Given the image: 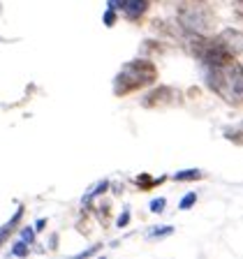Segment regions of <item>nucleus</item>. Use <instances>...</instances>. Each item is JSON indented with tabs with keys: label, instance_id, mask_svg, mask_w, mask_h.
Listing matches in <instances>:
<instances>
[{
	"label": "nucleus",
	"instance_id": "obj_9",
	"mask_svg": "<svg viewBox=\"0 0 243 259\" xmlns=\"http://www.w3.org/2000/svg\"><path fill=\"white\" fill-rule=\"evenodd\" d=\"M197 178H201V171H197V169H190V171H178L176 174V181H197Z\"/></svg>",
	"mask_w": 243,
	"mask_h": 259
},
{
	"label": "nucleus",
	"instance_id": "obj_2",
	"mask_svg": "<svg viewBox=\"0 0 243 259\" xmlns=\"http://www.w3.org/2000/svg\"><path fill=\"white\" fill-rule=\"evenodd\" d=\"M157 79V70L151 60L137 58L123 65L120 74L113 79V93L116 95H130V93L139 91L144 86H151Z\"/></svg>",
	"mask_w": 243,
	"mask_h": 259
},
{
	"label": "nucleus",
	"instance_id": "obj_10",
	"mask_svg": "<svg viewBox=\"0 0 243 259\" xmlns=\"http://www.w3.org/2000/svg\"><path fill=\"white\" fill-rule=\"evenodd\" d=\"M194 201H197V194H194V192H188V194H185V197H183V201H181V208H183V210H188L190 206L194 204Z\"/></svg>",
	"mask_w": 243,
	"mask_h": 259
},
{
	"label": "nucleus",
	"instance_id": "obj_8",
	"mask_svg": "<svg viewBox=\"0 0 243 259\" xmlns=\"http://www.w3.org/2000/svg\"><path fill=\"white\" fill-rule=\"evenodd\" d=\"M165 178H160V181H155V178H151L148 174H141L139 178H137V183H139V188L141 190H151V188H155V185H160Z\"/></svg>",
	"mask_w": 243,
	"mask_h": 259
},
{
	"label": "nucleus",
	"instance_id": "obj_6",
	"mask_svg": "<svg viewBox=\"0 0 243 259\" xmlns=\"http://www.w3.org/2000/svg\"><path fill=\"white\" fill-rule=\"evenodd\" d=\"M220 39H222V42H225L229 49H232L236 56L241 54V32H238V30H232V28H229V30H225V32L220 35Z\"/></svg>",
	"mask_w": 243,
	"mask_h": 259
},
{
	"label": "nucleus",
	"instance_id": "obj_16",
	"mask_svg": "<svg viewBox=\"0 0 243 259\" xmlns=\"http://www.w3.org/2000/svg\"><path fill=\"white\" fill-rule=\"evenodd\" d=\"M128 220H130V213H123V215L118 218V227H125L128 225Z\"/></svg>",
	"mask_w": 243,
	"mask_h": 259
},
{
	"label": "nucleus",
	"instance_id": "obj_3",
	"mask_svg": "<svg viewBox=\"0 0 243 259\" xmlns=\"http://www.w3.org/2000/svg\"><path fill=\"white\" fill-rule=\"evenodd\" d=\"M178 23L192 35H204L213 28V12L204 0H181Z\"/></svg>",
	"mask_w": 243,
	"mask_h": 259
},
{
	"label": "nucleus",
	"instance_id": "obj_11",
	"mask_svg": "<svg viewBox=\"0 0 243 259\" xmlns=\"http://www.w3.org/2000/svg\"><path fill=\"white\" fill-rule=\"evenodd\" d=\"M26 245H28V243H16L14 248H12V252H14L16 257H26V254H28V248H26Z\"/></svg>",
	"mask_w": 243,
	"mask_h": 259
},
{
	"label": "nucleus",
	"instance_id": "obj_14",
	"mask_svg": "<svg viewBox=\"0 0 243 259\" xmlns=\"http://www.w3.org/2000/svg\"><path fill=\"white\" fill-rule=\"evenodd\" d=\"M104 23H107V26H113V23H116V12H113L111 7H109V12L104 14Z\"/></svg>",
	"mask_w": 243,
	"mask_h": 259
},
{
	"label": "nucleus",
	"instance_id": "obj_1",
	"mask_svg": "<svg viewBox=\"0 0 243 259\" xmlns=\"http://www.w3.org/2000/svg\"><path fill=\"white\" fill-rule=\"evenodd\" d=\"M206 83L211 91H216L225 102L241 107V65L227 63L220 67H209L206 70Z\"/></svg>",
	"mask_w": 243,
	"mask_h": 259
},
{
	"label": "nucleus",
	"instance_id": "obj_5",
	"mask_svg": "<svg viewBox=\"0 0 243 259\" xmlns=\"http://www.w3.org/2000/svg\"><path fill=\"white\" fill-rule=\"evenodd\" d=\"M146 7H148V0H125L123 3V10H125L130 21H137V19L146 12Z\"/></svg>",
	"mask_w": 243,
	"mask_h": 259
},
{
	"label": "nucleus",
	"instance_id": "obj_13",
	"mask_svg": "<svg viewBox=\"0 0 243 259\" xmlns=\"http://www.w3.org/2000/svg\"><path fill=\"white\" fill-rule=\"evenodd\" d=\"M21 238H23V243H30L35 238V232H32L30 227H26V229H21Z\"/></svg>",
	"mask_w": 243,
	"mask_h": 259
},
{
	"label": "nucleus",
	"instance_id": "obj_4",
	"mask_svg": "<svg viewBox=\"0 0 243 259\" xmlns=\"http://www.w3.org/2000/svg\"><path fill=\"white\" fill-rule=\"evenodd\" d=\"M178 102H181L178 91H174V88H169V86H160V88H155V91L146 93L144 100H141V104H144L146 109L172 107V104H178Z\"/></svg>",
	"mask_w": 243,
	"mask_h": 259
},
{
	"label": "nucleus",
	"instance_id": "obj_17",
	"mask_svg": "<svg viewBox=\"0 0 243 259\" xmlns=\"http://www.w3.org/2000/svg\"><path fill=\"white\" fill-rule=\"evenodd\" d=\"M123 3H125V0H109V7H111V10H116V7H123Z\"/></svg>",
	"mask_w": 243,
	"mask_h": 259
},
{
	"label": "nucleus",
	"instance_id": "obj_12",
	"mask_svg": "<svg viewBox=\"0 0 243 259\" xmlns=\"http://www.w3.org/2000/svg\"><path fill=\"white\" fill-rule=\"evenodd\" d=\"M165 204H167L165 199H155V201H151V210H153V213H162V210H165Z\"/></svg>",
	"mask_w": 243,
	"mask_h": 259
},
{
	"label": "nucleus",
	"instance_id": "obj_7",
	"mask_svg": "<svg viewBox=\"0 0 243 259\" xmlns=\"http://www.w3.org/2000/svg\"><path fill=\"white\" fill-rule=\"evenodd\" d=\"M21 218H23V208H19V210H16V213H14V218H12V220H10V222H7V225H5V227H3V229H0V245H3V243H5V241H7V238H10V234H12V232H14V227H16V222L21 220Z\"/></svg>",
	"mask_w": 243,
	"mask_h": 259
},
{
	"label": "nucleus",
	"instance_id": "obj_15",
	"mask_svg": "<svg viewBox=\"0 0 243 259\" xmlns=\"http://www.w3.org/2000/svg\"><path fill=\"white\" fill-rule=\"evenodd\" d=\"M172 232H174L172 227H165V229H155V232H153L151 236H169V234H172Z\"/></svg>",
	"mask_w": 243,
	"mask_h": 259
}]
</instances>
